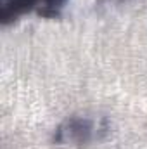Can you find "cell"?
Returning <instances> with one entry per match:
<instances>
[{
    "mask_svg": "<svg viewBox=\"0 0 147 149\" xmlns=\"http://www.w3.org/2000/svg\"><path fill=\"white\" fill-rule=\"evenodd\" d=\"M66 3L68 0H2L0 21L7 24L26 12H37L42 17H57Z\"/></svg>",
    "mask_w": 147,
    "mask_h": 149,
    "instance_id": "7a4b0ae2",
    "label": "cell"
},
{
    "mask_svg": "<svg viewBox=\"0 0 147 149\" xmlns=\"http://www.w3.org/2000/svg\"><path fill=\"white\" fill-rule=\"evenodd\" d=\"M107 132V121L88 114H73L62 120L55 132L54 141L64 146H87L99 141Z\"/></svg>",
    "mask_w": 147,
    "mask_h": 149,
    "instance_id": "6da1fadb",
    "label": "cell"
}]
</instances>
